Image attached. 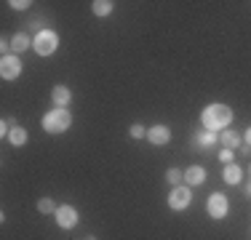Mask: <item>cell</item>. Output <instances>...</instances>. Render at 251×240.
Instances as JSON below:
<instances>
[{"label": "cell", "mask_w": 251, "mask_h": 240, "mask_svg": "<svg viewBox=\"0 0 251 240\" xmlns=\"http://www.w3.org/2000/svg\"><path fill=\"white\" fill-rule=\"evenodd\" d=\"M8 139H11V144H14V147H22V144L27 142V131L22 128V125H16V128H11Z\"/></svg>", "instance_id": "12"}, {"label": "cell", "mask_w": 251, "mask_h": 240, "mask_svg": "<svg viewBox=\"0 0 251 240\" xmlns=\"http://www.w3.org/2000/svg\"><path fill=\"white\" fill-rule=\"evenodd\" d=\"M184 179H187V184H203V179H206V171H203L201 166H193L184 171Z\"/></svg>", "instance_id": "9"}, {"label": "cell", "mask_w": 251, "mask_h": 240, "mask_svg": "<svg viewBox=\"0 0 251 240\" xmlns=\"http://www.w3.org/2000/svg\"><path fill=\"white\" fill-rule=\"evenodd\" d=\"M22 72V62L16 56H3V62H0V75L5 77V80H14V77H19Z\"/></svg>", "instance_id": "6"}, {"label": "cell", "mask_w": 251, "mask_h": 240, "mask_svg": "<svg viewBox=\"0 0 251 240\" xmlns=\"http://www.w3.org/2000/svg\"><path fill=\"white\" fill-rule=\"evenodd\" d=\"M70 123H73V118H70V112L64 110V107H56L53 112L43 118V128L49 131V134H62V131L70 128Z\"/></svg>", "instance_id": "2"}, {"label": "cell", "mask_w": 251, "mask_h": 240, "mask_svg": "<svg viewBox=\"0 0 251 240\" xmlns=\"http://www.w3.org/2000/svg\"><path fill=\"white\" fill-rule=\"evenodd\" d=\"M11 5H14L16 11H25L27 5H29V3H27V0H14V3H11Z\"/></svg>", "instance_id": "21"}, {"label": "cell", "mask_w": 251, "mask_h": 240, "mask_svg": "<svg viewBox=\"0 0 251 240\" xmlns=\"http://www.w3.org/2000/svg\"><path fill=\"white\" fill-rule=\"evenodd\" d=\"M217 142V136L214 134H201V136H195L193 139V147H208V144H214Z\"/></svg>", "instance_id": "16"}, {"label": "cell", "mask_w": 251, "mask_h": 240, "mask_svg": "<svg viewBox=\"0 0 251 240\" xmlns=\"http://www.w3.org/2000/svg\"><path fill=\"white\" fill-rule=\"evenodd\" d=\"M219 160L230 166V160H232V149H222V152H219Z\"/></svg>", "instance_id": "20"}, {"label": "cell", "mask_w": 251, "mask_h": 240, "mask_svg": "<svg viewBox=\"0 0 251 240\" xmlns=\"http://www.w3.org/2000/svg\"><path fill=\"white\" fill-rule=\"evenodd\" d=\"M190 200H193V195H190L187 187H174V192H171V197H169V206L174 208V211H182V208L190 206Z\"/></svg>", "instance_id": "4"}, {"label": "cell", "mask_w": 251, "mask_h": 240, "mask_svg": "<svg viewBox=\"0 0 251 240\" xmlns=\"http://www.w3.org/2000/svg\"><path fill=\"white\" fill-rule=\"evenodd\" d=\"M182 176H184V173L179 171V168H171V171H169V176H166V179H169L171 184H179V179H182Z\"/></svg>", "instance_id": "18"}, {"label": "cell", "mask_w": 251, "mask_h": 240, "mask_svg": "<svg viewBox=\"0 0 251 240\" xmlns=\"http://www.w3.org/2000/svg\"><path fill=\"white\" fill-rule=\"evenodd\" d=\"M246 142H249V144H251V128H249V131H246Z\"/></svg>", "instance_id": "22"}, {"label": "cell", "mask_w": 251, "mask_h": 240, "mask_svg": "<svg viewBox=\"0 0 251 240\" xmlns=\"http://www.w3.org/2000/svg\"><path fill=\"white\" fill-rule=\"evenodd\" d=\"M38 208H40V214H51V211H56V208H53V200H49V197H43V200L38 203Z\"/></svg>", "instance_id": "17"}, {"label": "cell", "mask_w": 251, "mask_h": 240, "mask_svg": "<svg viewBox=\"0 0 251 240\" xmlns=\"http://www.w3.org/2000/svg\"><path fill=\"white\" fill-rule=\"evenodd\" d=\"M147 139H150L152 144H166L171 139V131L166 128V125H152V128L147 131Z\"/></svg>", "instance_id": "8"}, {"label": "cell", "mask_w": 251, "mask_h": 240, "mask_svg": "<svg viewBox=\"0 0 251 240\" xmlns=\"http://www.w3.org/2000/svg\"><path fill=\"white\" fill-rule=\"evenodd\" d=\"M51 99H53V104H56V107H64L70 101V91L64 86H56V88H53V94H51Z\"/></svg>", "instance_id": "10"}, {"label": "cell", "mask_w": 251, "mask_h": 240, "mask_svg": "<svg viewBox=\"0 0 251 240\" xmlns=\"http://www.w3.org/2000/svg\"><path fill=\"white\" fill-rule=\"evenodd\" d=\"M56 221H59V227L70 230V227H75V224H77V211H75L73 206H62V208H56Z\"/></svg>", "instance_id": "7"}, {"label": "cell", "mask_w": 251, "mask_h": 240, "mask_svg": "<svg viewBox=\"0 0 251 240\" xmlns=\"http://www.w3.org/2000/svg\"><path fill=\"white\" fill-rule=\"evenodd\" d=\"M230 120H232V110L225 104H211V107L203 110V125H206L208 131L225 128V125H230Z\"/></svg>", "instance_id": "1"}, {"label": "cell", "mask_w": 251, "mask_h": 240, "mask_svg": "<svg viewBox=\"0 0 251 240\" xmlns=\"http://www.w3.org/2000/svg\"><path fill=\"white\" fill-rule=\"evenodd\" d=\"M131 136H134V139H142V136H147V134H145L142 125H131Z\"/></svg>", "instance_id": "19"}, {"label": "cell", "mask_w": 251, "mask_h": 240, "mask_svg": "<svg viewBox=\"0 0 251 240\" xmlns=\"http://www.w3.org/2000/svg\"><path fill=\"white\" fill-rule=\"evenodd\" d=\"M32 46H35V51L40 53V56H51L53 51H56V46H59V38L53 32H38V38L32 40Z\"/></svg>", "instance_id": "3"}, {"label": "cell", "mask_w": 251, "mask_h": 240, "mask_svg": "<svg viewBox=\"0 0 251 240\" xmlns=\"http://www.w3.org/2000/svg\"><path fill=\"white\" fill-rule=\"evenodd\" d=\"M11 48H14L16 53H19V51H27V48H29V38H27L25 32L14 35V40H11Z\"/></svg>", "instance_id": "14"}, {"label": "cell", "mask_w": 251, "mask_h": 240, "mask_svg": "<svg viewBox=\"0 0 251 240\" xmlns=\"http://www.w3.org/2000/svg\"><path fill=\"white\" fill-rule=\"evenodd\" d=\"M219 142L225 144V149H235V147H241V136L232 134V131H225V134L219 136Z\"/></svg>", "instance_id": "11"}, {"label": "cell", "mask_w": 251, "mask_h": 240, "mask_svg": "<svg viewBox=\"0 0 251 240\" xmlns=\"http://www.w3.org/2000/svg\"><path fill=\"white\" fill-rule=\"evenodd\" d=\"M206 208H208V216H211V219H225L227 216V197L225 195H211Z\"/></svg>", "instance_id": "5"}, {"label": "cell", "mask_w": 251, "mask_h": 240, "mask_svg": "<svg viewBox=\"0 0 251 240\" xmlns=\"http://www.w3.org/2000/svg\"><path fill=\"white\" fill-rule=\"evenodd\" d=\"M222 176H225V182H227V184H238V182H241V168L230 163V166L225 168V173H222Z\"/></svg>", "instance_id": "13"}, {"label": "cell", "mask_w": 251, "mask_h": 240, "mask_svg": "<svg viewBox=\"0 0 251 240\" xmlns=\"http://www.w3.org/2000/svg\"><path fill=\"white\" fill-rule=\"evenodd\" d=\"M110 11H112L110 0H97V3H94V14H97V16H107Z\"/></svg>", "instance_id": "15"}]
</instances>
